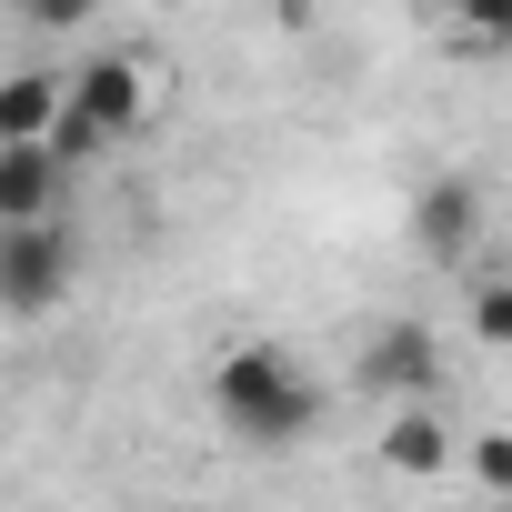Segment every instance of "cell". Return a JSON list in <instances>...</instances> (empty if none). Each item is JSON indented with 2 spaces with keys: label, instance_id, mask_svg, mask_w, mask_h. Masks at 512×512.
<instances>
[{
  "label": "cell",
  "instance_id": "cell-1",
  "mask_svg": "<svg viewBox=\"0 0 512 512\" xmlns=\"http://www.w3.org/2000/svg\"><path fill=\"white\" fill-rule=\"evenodd\" d=\"M211 422L231 442H251V452H282V442H302L322 422V382L282 342H231L211 362Z\"/></svg>",
  "mask_w": 512,
  "mask_h": 512
},
{
  "label": "cell",
  "instance_id": "cell-2",
  "mask_svg": "<svg viewBox=\"0 0 512 512\" xmlns=\"http://www.w3.org/2000/svg\"><path fill=\"white\" fill-rule=\"evenodd\" d=\"M71 292H81V231H71V211L0 221V322H51Z\"/></svg>",
  "mask_w": 512,
  "mask_h": 512
},
{
  "label": "cell",
  "instance_id": "cell-3",
  "mask_svg": "<svg viewBox=\"0 0 512 512\" xmlns=\"http://www.w3.org/2000/svg\"><path fill=\"white\" fill-rule=\"evenodd\" d=\"M61 111H71V121H91V141H101V151L141 141V131H151V51H91V61H71Z\"/></svg>",
  "mask_w": 512,
  "mask_h": 512
},
{
  "label": "cell",
  "instance_id": "cell-4",
  "mask_svg": "<svg viewBox=\"0 0 512 512\" xmlns=\"http://www.w3.org/2000/svg\"><path fill=\"white\" fill-rule=\"evenodd\" d=\"M352 382H362L372 402H432V392H442V342H432L422 322H382V332H362Z\"/></svg>",
  "mask_w": 512,
  "mask_h": 512
},
{
  "label": "cell",
  "instance_id": "cell-5",
  "mask_svg": "<svg viewBox=\"0 0 512 512\" xmlns=\"http://www.w3.org/2000/svg\"><path fill=\"white\" fill-rule=\"evenodd\" d=\"M472 241H482V181L472 171H432L412 191V251H422L432 272H462Z\"/></svg>",
  "mask_w": 512,
  "mask_h": 512
},
{
  "label": "cell",
  "instance_id": "cell-6",
  "mask_svg": "<svg viewBox=\"0 0 512 512\" xmlns=\"http://www.w3.org/2000/svg\"><path fill=\"white\" fill-rule=\"evenodd\" d=\"M452 452H462V432L442 422V402H392V412H382V442H372L382 472L432 482V472H452Z\"/></svg>",
  "mask_w": 512,
  "mask_h": 512
},
{
  "label": "cell",
  "instance_id": "cell-7",
  "mask_svg": "<svg viewBox=\"0 0 512 512\" xmlns=\"http://www.w3.org/2000/svg\"><path fill=\"white\" fill-rule=\"evenodd\" d=\"M71 211V161L51 141H0V221H51Z\"/></svg>",
  "mask_w": 512,
  "mask_h": 512
},
{
  "label": "cell",
  "instance_id": "cell-8",
  "mask_svg": "<svg viewBox=\"0 0 512 512\" xmlns=\"http://www.w3.org/2000/svg\"><path fill=\"white\" fill-rule=\"evenodd\" d=\"M61 111V71H11L0 81V141H41Z\"/></svg>",
  "mask_w": 512,
  "mask_h": 512
},
{
  "label": "cell",
  "instance_id": "cell-9",
  "mask_svg": "<svg viewBox=\"0 0 512 512\" xmlns=\"http://www.w3.org/2000/svg\"><path fill=\"white\" fill-rule=\"evenodd\" d=\"M492 502H512V432H462V452H452Z\"/></svg>",
  "mask_w": 512,
  "mask_h": 512
},
{
  "label": "cell",
  "instance_id": "cell-10",
  "mask_svg": "<svg viewBox=\"0 0 512 512\" xmlns=\"http://www.w3.org/2000/svg\"><path fill=\"white\" fill-rule=\"evenodd\" d=\"M472 342L482 352H512V272H482L472 282Z\"/></svg>",
  "mask_w": 512,
  "mask_h": 512
},
{
  "label": "cell",
  "instance_id": "cell-11",
  "mask_svg": "<svg viewBox=\"0 0 512 512\" xmlns=\"http://www.w3.org/2000/svg\"><path fill=\"white\" fill-rule=\"evenodd\" d=\"M452 41L462 51H512V0H452Z\"/></svg>",
  "mask_w": 512,
  "mask_h": 512
},
{
  "label": "cell",
  "instance_id": "cell-12",
  "mask_svg": "<svg viewBox=\"0 0 512 512\" xmlns=\"http://www.w3.org/2000/svg\"><path fill=\"white\" fill-rule=\"evenodd\" d=\"M0 11H11L21 31H51V41H61V31H81V21L101 11V0H0Z\"/></svg>",
  "mask_w": 512,
  "mask_h": 512
}]
</instances>
